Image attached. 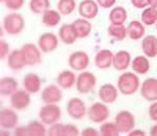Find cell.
<instances>
[{"instance_id":"6da1fadb","label":"cell","mask_w":157,"mask_h":136,"mask_svg":"<svg viewBox=\"0 0 157 136\" xmlns=\"http://www.w3.org/2000/svg\"><path fill=\"white\" fill-rule=\"evenodd\" d=\"M140 82L139 77L133 72H124L118 77L117 89L124 95H132L138 90Z\"/></svg>"},{"instance_id":"7a4b0ae2","label":"cell","mask_w":157,"mask_h":136,"mask_svg":"<svg viewBox=\"0 0 157 136\" xmlns=\"http://www.w3.org/2000/svg\"><path fill=\"white\" fill-rule=\"evenodd\" d=\"M25 21L24 18L20 14L12 13L4 17L3 19V28L7 35L16 36L24 29Z\"/></svg>"},{"instance_id":"3957f363","label":"cell","mask_w":157,"mask_h":136,"mask_svg":"<svg viewBox=\"0 0 157 136\" xmlns=\"http://www.w3.org/2000/svg\"><path fill=\"white\" fill-rule=\"evenodd\" d=\"M61 115H62L61 108L57 106V104H45V106H43L39 112L40 120L48 126L59 122Z\"/></svg>"},{"instance_id":"277c9868","label":"cell","mask_w":157,"mask_h":136,"mask_svg":"<svg viewBox=\"0 0 157 136\" xmlns=\"http://www.w3.org/2000/svg\"><path fill=\"white\" fill-rule=\"evenodd\" d=\"M95 85H97V77L92 72L83 71L77 77L75 87H77L78 91L82 94H86V93L92 91Z\"/></svg>"},{"instance_id":"5b68a950","label":"cell","mask_w":157,"mask_h":136,"mask_svg":"<svg viewBox=\"0 0 157 136\" xmlns=\"http://www.w3.org/2000/svg\"><path fill=\"white\" fill-rule=\"evenodd\" d=\"M115 125L120 133H129L135 127V117L127 110H121L115 116Z\"/></svg>"},{"instance_id":"8992f818","label":"cell","mask_w":157,"mask_h":136,"mask_svg":"<svg viewBox=\"0 0 157 136\" xmlns=\"http://www.w3.org/2000/svg\"><path fill=\"white\" fill-rule=\"evenodd\" d=\"M109 109L105 103H94L88 109V117L92 123L101 124L109 117Z\"/></svg>"},{"instance_id":"52a82bcc","label":"cell","mask_w":157,"mask_h":136,"mask_svg":"<svg viewBox=\"0 0 157 136\" xmlns=\"http://www.w3.org/2000/svg\"><path fill=\"white\" fill-rule=\"evenodd\" d=\"M68 64L71 69L75 71H82L85 70L89 65V56L85 51L78 50L72 52L68 58Z\"/></svg>"},{"instance_id":"ba28073f","label":"cell","mask_w":157,"mask_h":136,"mask_svg":"<svg viewBox=\"0 0 157 136\" xmlns=\"http://www.w3.org/2000/svg\"><path fill=\"white\" fill-rule=\"evenodd\" d=\"M25 64L29 66H34L41 62V52L38 47L33 43H26L21 47Z\"/></svg>"},{"instance_id":"9c48e42d","label":"cell","mask_w":157,"mask_h":136,"mask_svg":"<svg viewBox=\"0 0 157 136\" xmlns=\"http://www.w3.org/2000/svg\"><path fill=\"white\" fill-rule=\"evenodd\" d=\"M67 113L73 119H82L87 113L85 103L78 97H72L67 104Z\"/></svg>"},{"instance_id":"30bf717a","label":"cell","mask_w":157,"mask_h":136,"mask_svg":"<svg viewBox=\"0 0 157 136\" xmlns=\"http://www.w3.org/2000/svg\"><path fill=\"white\" fill-rule=\"evenodd\" d=\"M141 96L148 102H156L157 100V79L149 77L145 80L140 87Z\"/></svg>"},{"instance_id":"8fae6325","label":"cell","mask_w":157,"mask_h":136,"mask_svg":"<svg viewBox=\"0 0 157 136\" xmlns=\"http://www.w3.org/2000/svg\"><path fill=\"white\" fill-rule=\"evenodd\" d=\"M78 14L82 18L91 20L98 14V4L94 0H83L78 4Z\"/></svg>"},{"instance_id":"7c38bea8","label":"cell","mask_w":157,"mask_h":136,"mask_svg":"<svg viewBox=\"0 0 157 136\" xmlns=\"http://www.w3.org/2000/svg\"><path fill=\"white\" fill-rule=\"evenodd\" d=\"M30 93L26 90H17L11 95V105L16 110H25L30 104Z\"/></svg>"},{"instance_id":"4fadbf2b","label":"cell","mask_w":157,"mask_h":136,"mask_svg":"<svg viewBox=\"0 0 157 136\" xmlns=\"http://www.w3.org/2000/svg\"><path fill=\"white\" fill-rule=\"evenodd\" d=\"M38 45L43 52L47 54V52H52L57 49L58 45H59V40L52 32H44L38 40Z\"/></svg>"},{"instance_id":"5bb4252c","label":"cell","mask_w":157,"mask_h":136,"mask_svg":"<svg viewBox=\"0 0 157 136\" xmlns=\"http://www.w3.org/2000/svg\"><path fill=\"white\" fill-rule=\"evenodd\" d=\"M63 94L61 89L56 85H48L43 89L41 99L45 104H58L62 100Z\"/></svg>"},{"instance_id":"9a60e30c","label":"cell","mask_w":157,"mask_h":136,"mask_svg":"<svg viewBox=\"0 0 157 136\" xmlns=\"http://www.w3.org/2000/svg\"><path fill=\"white\" fill-rule=\"evenodd\" d=\"M118 96V90L114 85L107 83L101 86L98 89V97L105 104H112L114 103Z\"/></svg>"},{"instance_id":"2e32d148","label":"cell","mask_w":157,"mask_h":136,"mask_svg":"<svg viewBox=\"0 0 157 136\" xmlns=\"http://www.w3.org/2000/svg\"><path fill=\"white\" fill-rule=\"evenodd\" d=\"M0 125L3 129H15L18 125V114L12 109H2L0 113Z\"/></svg>"},{"instance_id":"e0dca14e","label":"cell","mask_w":157,"mask_h":136,"mask_svg":"<svg viewBox=\"0 0 157 136\" xmlns=\"http://www.w3.org/2000/svg\"><path fill=\"white\" fill-rule=\"evenodd\" d=\"M131 55L127 50H120L113 56L112 66L118 71H124L130 66Z\"/></svg>"},{"instance_id":"ac0fdd59","label":"cell","mask_w":157,"mask_h":136,"mask_svg":"<svg viewBox=\"0 0 157 136\" xmlns=\"http://www.w3.org/2000/svg\"><path fill=\"white\" fill-rule=\"evenodd\" d=\"M113 56L112 51L109 49H102L95 55L94 63L95 66L100 69H108L109 67L112 66L113 62Z\"/></svg>"},{"instance_id":"d6986e66","label":"cell","mask_w":157,"mask_h":136,"mask_svg":"<svg viewBox=\"0 0 157 136\" xmlns=\"http://www.w3.org/2000/svg\"><path fill=\"white\" fill-rule=\"evenodd\" d=\"M7 65L12 70H15V71L21 70L26 65L21 49H15L10 52L9 57H7Z\"/></svg>"},{"instance_id":"ffe728a7","label":"cell","mask_w":157,"mask_h":136,"mask_svg":"<svg viewBox=\"0 0 157 136\" xmlns=\"http://www.w3.org/2000/svg\"><path fill=\"white\" fill-rule=\"evenodd\" d=\"M23 87L27 92L35 94L40 91L41 88V79L37 74L30 72L27 74L23 79Z\"/></svg>"},{"instance_id":"44dd1931","label":"cell","mask_w":157,"mask_h":136,"mask_svg":"<svg viewBox=\"0 0 157 136\" xmlns=\"http://www.w3.org/2000/svg\"><path fill=\"white\" fill-rule=\"evenodd\" d=\"M59 37L61 41L64 44L70 45L73 44L75 42V40L78 39L77 32L75 31V27L72 24L65 23L60 27L59 29Z\"/></svg>"},{"instance_id":"7402d4cb","label":"cell","mask_w":157,"mask_h":136,"mask_svg":"<svg viewBox=\"0 0 157 136\" xmlns=\"http://www.w3.org/2000/svg\"><path fill=\"white\" fill-rule=\"evenodd\" d=\"M141 49L146 57L155 58L157 56V38L153 35L145 37L141 42Z\"/></svg>"},{"instance_id":"603a6c76","label":"cell","mask_w":157,"mask_h":136,"mask_svg":"<svg viewBox=\"0 0 157 136\" xmlns=\"http://www.w3.org/2000/svg\"><path fill=\"white\" fill-rule=\"evenodd\" d=\"M75 31L77 32L78 39H84V38L88 37L92 29V25L87 19L80 18L75 20V22L72 23Z\"/></svg>"},{"instance_id":"cb8c5ba5","label":"cell","mask_w":157,"mask_h":136,"mask_svg":"<svg viewBox=\"0 0 157 136\" xmlns=\"http://www.w3.org/2000/svg\"><path fill=\"white\" fill-rule=\"evenodd\" d=\"M18 90V81L12 77H2L0 81V92L4 96H11L14 92Z\"/></svg>"},{"instance_id":"d4e9b609","label":"cell","mask_w":157,"mask_h":136,"mask_svg":"<svg viewBox=\"0 0 157 136\" xmlns=\"http://www.w3.org/2000/svg\"><path fill=\"white\" fill-rule=\"evenodd\" d=\"M77 82V77L70 70H64L61 74H59L57 77V84L59 85L61 88L64 89H69Z\"/></svg>"},{"instance_id":"484cf974","label":"cell","mask_w":157,"mask_h":136,"mask_svg":"<svg viewBox=\"0 0 157 136\" xmlns=\"http://www.w3.org/2000/svg\"><path fill=\"white\" fill-rule=\"evenodd\" d=\"M145 32L144 24L137 20L131 21L127 27V35L131 40H139L145 36Z\"/></svg>"},{"instance_id":"4316f807","label":"cell","mask_w":157,"mask_h":136,"mask_svg":"<svg viewBox=\"0 0 157 136\" xmlns=\"http://www.w3.org/2000/svg\"><path fill=\"white\" fill-rule=\"evenodd\" d=\"M132 69L134 72L138 74H146L150 70V62L148 57L137 56L132 61Z\"/></svg>"},{"instance_id":"83f0119b","label":"cell","mask_w":157,"mask_h":136,"mask_svg":"<svg viewBox=\"0 0 157 136\" xmlns=\"http://www.w3.org/2000/svg\"><path fill=\"white\" fill-rule=\"evenodd\" d=\"M61 21V14L55 9H47L42 14V23L45 26L54 27Z\"/></svg>"},{"instance_id":"f1b7e54d","label":"cell","mask_w":157,"mask_h":136,"mask_svg":"<svg viewBox=\"0 0 157 136\" xmlns=\"http://www.w3.org/2000/svg\"><path fill=\"white\" fill-rule=\"evenodd\" d=\"M111 24H124L127 20V11L123 6H115L109 14Z\"/></svg>"},{"instance_id":"f546056e","label":"cell","mask_w":157,"mask_h":136,"mask_svg":"<svg viewBox=\"0 0 157 136\" xmlns=\"http://www.w3.org/2000/svg\"><path fill=\"white\" fill-rule=\"evenodd\" d=\"M108 34L116 41H123L127 35V27L124 24H111L108 27Z\"/></svg>"},{"instance_id":"4dcf8cb0","label":"cell","mask_w":157,"mask_h":136,"mask_svg":"<svg viewBox=\"0 0 157 136\" xmlns=\"http://www.w3.org/2000/svg\"><path fill=\"white\" fill-rule=\"evenodd\" d=\"M141 22L145 25L151 26L156 24L157 22V9L153 6H149L141 13Z\"/></svg>"},{"instance_id":"1f68e13d","label":"cell","mask_w":157,"mask_h":136,"mask_svg":"<svg viewBox=\"0 0 157 136\" xmlns=\"http://www.w3.org/2000/svg\"><path fill=\"white\" fill-rule=\"evenodd\" d=\"M45 124L42 122L38 120H33L29 125L26 126L27 128V134L29 136H43L46 134V128Z\"/></svg>"},{"instance_id":"d6a6232c","label":"cell","mask_w":157,"mask_h":136,"mask_svg":"<svg viewBox=\"0 0 157 136\" xmlns=\"http://www.w3.org/2000/svg\"><path fill=\"white\" fill-rule=\"evenodd\" d=\"M49 0H30L29 1V9L34 14H43L45 11L49 9Z\"/></svg>"},{"instance_id":"836d02e7","label":"cell","mask_w":157,"mask_h":136,"mask_svg":"<svg viewBox=\"0 0 157 136\" xmlns=\"http://www.w3.org/2000/svg\"><path fill=\"white\" fill-rule=\"evenodd\" d=\"M75 9V0H59L58 12L62 15H70Z\"/></svg>"},{"instance_id":"e575fe53","label":"cell","mask_w":157,"mask_h":136,"mask_svg":"<svg viewBox=\"0 0 157 136\" xmlns=\"http://www.w3.org/2000/svg\"><path fill=\"white\" fill-rule=\"evenodd\" d=\"M100 133L102 136H118L120 131L115 123H103L100 128Z\"/></svg>"},{"instance_id":"d590c367","label":"cell","mask_w":157,"mask_h":136,"mask_svg":"<svg viewBox=\"0 0 157 136\" xmlns=\"http://www.w3.org/2000/svg\"><path fill=\"white\" fill-rule=\"evenodd\" d=\"M65 132V125L56 123L54 125H50L48 129V135L52 136H64Z\"/></svg>"},{"instance_id":"8d00e7d4","label":"cell","mask_w":157,"mask_h":136,"mask_svg":"<svg viewBox=\"0 0 157 136\" xmlns=\"http://www.w3.org/2000/svg\"><path fill=\"white\" fill-rule=\"evenodd\" d=\"M6 9L11 11H18L24 4V0H4Z\"/></svg>"},{"instance_id":"74e56055","label":"cell","mask_w":157,"mask_h":136,"mask_svg":"<svg viewBox=\"0 0 157 136\" xmlns=\"http://www.w3.org/2000/svg\"><path fill=\"white\" fill-rule=\"evenodd\" d=\"M9 55H10L9 44H7L6 41L1 39V41H0V58H1V60H4L6 57H9Z\"/></svg>"},{"instance_id":"f35d334b","label":"cell","mask_w":157,"mask_h":136,"mask_svg":"<svg viewBox=\"0 0 157 136\" xmlns=\"http://www.w3.org/2000/svg\"><path fill=\"white\" fill-rule=\"evenodd\" d=\"M80 134L78 132V129L75 127V125L68 124L65 125V132H64V136H77Z\"/></svg>"},{"instance_id":"ab89813d","label":"cell","mask_w":157,"mask_h":136,"mask_svg":"<svg viewBox=\"0 0 157 136\" xmlns=\"http://www.w3.org/2000/svg\"><path fill=\"white\" fill-rule=\"evenodd\" d=\"M149 116L153 122L157 123V100L153 102V104L149 107Z\"/></svg>"},{"instance_id":"60d3db41","label":"cell","mask_w":157,"mask_h":136,"mask_svg":"<svg viewBox=\"0 0 157 136\" xmlns=\"http://www.w3.org/2000/svg\"><path fill=\"white\" fill-rule=\"evenodd\" d=\"M97 2L103 9H110L115 4L116 0H97Z\"/></svg>"},{"instance_id":"b9f144b4","label":"cell","mask_w":157,"mask_h":136,"mask_svg":"<svg viewBox=\"0 0 157 136\" xmlns=\"http://www.w3.org/2000/svg\"><path fill=\"white\" fill-rule=\"evenodd\" d=\"M131 3L136 9H145L149 6L148 0H131Z\"/></svg>"},{"instance_id":"7bdbcfd3","label":"cell","mask_w":157,"mask_h":136,"mask_svg":"<svg viewBox=\"0 0 157 136\" xmlns=\"http://www.w3.org/2000/svg\"><path fill=\"white\" fill-rule=\"evenodd\" d=\"M83 136H98L101 135V133L98 130L93 129V128H86L85 130L82 131Z\"/></svg>"},{"instance_id":"ee69618b","label":"cell","mask_w":157,"mask_h":136,"mask_svg":"<svg viewBox=\"0 0 157 136\" xmlns=\"http://www.w3.org/2000/svg\"><path fill=\"white\" fill-rule=\"evenodd\" d=\"M15 135H17V136L29 135V134H27V128H26V126H23V127H16V128H15Z\"/></svg>"},{"instance_id":"f6af8a7d","label":"cell","mask_w":157,"mask_h":136,"mask_svg":"<svg viewBox=\"0 0 157 136\" xmlns=\"http://www.w3.org/2000/svg\"><path fill=\"white\" fill-rule=\"evenodd\" d=\"M128 135L129 136H146V132L143 130H131Z\"/></svg>"},{"instance_id":"bcb514c9","label":"cell","mask_w":157,"mask_h":136,"mask_svg":"<svg viewBox=\"0 0 157 136\" xmlns=\"http://www.w3.org/2000/svg\"><path fill=\"white\" fill-rule=\"evenodd\" d=\"M150 135L151 136H157V124L154 125L150 130Z\"/></svg>"},{"instance_id":"7dc6e473","label":"cell","mask_w":157,"mask_h":136,"mask_svg":"<svg viewBox=\"0 0 157 136\" xmlns=\"http://www.w3.org/2000/svg\"><path fill=\"white\" fill-rule=\"evenodd\" d=\"M148 3L150 6H153V7H156L157 9V0H148Z\"/></svg>"},{"instance_id":"c3c4849f","label":"cell","mask_w":157,"mask_h":136,"mask_svg":"<svg viewBox=\"0 0 157 136\" xmlns=\"http://www.w3.org/2000/svg\"><path fill=\"white\" fill-rule=\"evenodd\" d=\"M156 32H157V22H156Z\"/></svg>"},{"instance_id":"681fc988","label":"cell","mask_w":157,"mask_h":136,"mask_svg":"<svg viewBox=\"0 0 157 136\" xmlns=\"http://www.w3.org/2000/svg\"><path fill=\"white\" fill-rule=\"evenodd\" d=\"M1 1H2V2H4V0H1Z\"/></svg>"}]
</instances>
